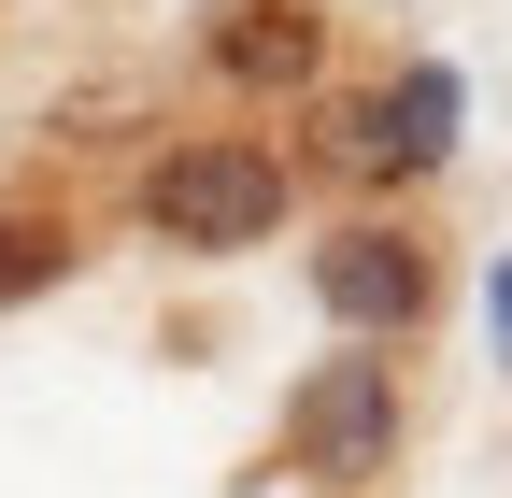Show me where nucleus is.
Instances as JSON below:
<instances>
[{"instance_id":"2","label":"nucleus","mask_w":512,"mask_h":498,"mask_svg":"<svg viewBox=\"0 0 512 498\" xmlns=\"http://www.w3.org/2000/svg\"><path fill=\"white\" fill-rule=\"evenodd\" d=\"M271 456H285V484H370L384 456H399V370H384L370 342H342L328 370H299Z\"/></svg>"},{"instance_id":"5","label":"nucleus","mask_w":512,"mask_h":498,"mask_svg":"<svg viewBox=\"0 0 512 498\" xmlns=\"http://www.w3.org/2000/svg\"><path fill=\"white\" fill-rule=\"evenodd\" d=\"M200 57H214L242 100H285V86H313V72H328V0H228Z\"/></svg>"},{"instance_id":"3","label":"nucleus","mask_w":512,"mask_h":498,"mask_svg":"<svg viewBox=\"0 0 512 498\" xmlns=\"http://www.w3.org/2000/svg\"><path fill=\"white\" fill-rule=\"evenodd\" d=\"M313 299H328V328H342V342L399 356V342L441 314V257H427L399 214H342L328 242H313Z\"/></svg>"},{"instance_id":"1","label":"nucleus","mask_w":512,"mask_h":498,"mask_svg":"<svg viewBox=\"0 0 512 498\" xmlns=\"http://www.w3.org/2000/svg\"><path fill=\"white\" fill-rule=\"evenodd\" d=\"M285 200H299V171H285V143H256V129L157 143L143 185H128V214H143L157 242H185V257H242V242H271Z\"/></svg>"},{"instance_id":"6","label":"nucleus","mask_w":512,"mask_h":498,"mask_svg":"<svg viewBox=\"0 0 512 498\" xmlns=\"http://www.w3.org/2000/svg\"><path fill=\"white\" fill-rule=\"evenodd\" d=\"M43 285H72V228L57 214H0V314L43 299Z\"/></svg>"},{"instance_id":"4","label":"nucleus","mask_w":512,"mask_h":498,"mask_svg":"<svg viewBox=\"0 0 512 498\" xmlns=\"http://www.w3.org/2000/svg\"><path fill=\"white\" fill-rule=\"evenodd\" d=\"M456 72H399L384 100H342L328 114V157H342V185H413V171H441V143H456Z\"/></svg>"}]
</instances>
